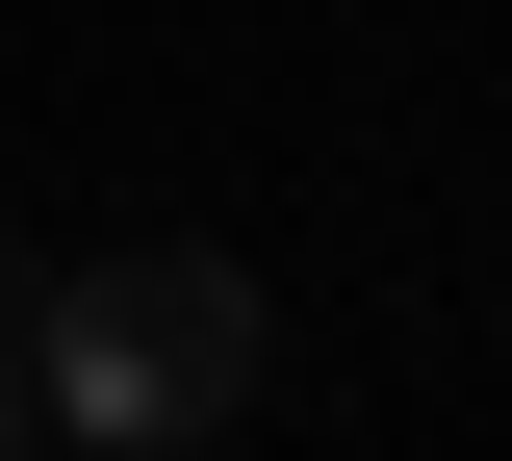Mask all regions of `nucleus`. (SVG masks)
Segmentation results:
<instances>
[{"instance_id": "1", "label": "nucleus", "mask_w": 512, "mask_h": 461, "mask_svg": "<svg viewBox=\"0 0 512 461\" xmlns=\"http://www.w3.org/2000/svg\"><path fill=\"white\" fill-rule=\"evenodd\" d=\"M26 410H52L77 461H180L256 410V282L205 257V231H103V257L26 282Z\"/></svg>"}, {"instance_id": "2", "label": "nucleus", "mask_w": 512, "mask_h": 461, "mask_svg": "<svg viewBox=\"0 0 512 461\" xmlns=\"http://www.w3.org/2000/svg\"><path fill=\"white\" fill-rule=\"evenodd\" d=\"M0 436H26V308H0Z\"/></svg>"}]
</instances>
